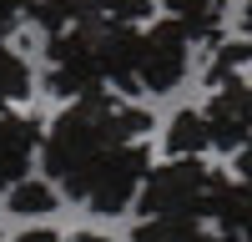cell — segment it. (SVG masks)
<instances>
[{
    "instance_id": "ba28073f",
    "label": "cell",
    "mask_w": 252,
    "mask_h": 242,
    "mask_svg": "<svg viewBox=\"0 0 252 242\" xmlns=\"http://www.w3.org/2000/svg\"><path fill=\"white\" fill-rule=\"evenodd\" d=\"M161 5L192 30V40H207V46L222 40V0H161Z\"/></svg>"
},
{
    "instance_id": "5bb4252c",
    "label": "cell",
    "mask_w": 252,
    "mask_h": 242,
    "mask_svg": "<svg viewBox=\"0 0 252 242\" xmlns=\"http://www.w3.org/2000/svg\"><path fill=\"white\" fill-rule=\"evenodd\" d=\"M157 0H91V15L101 20H121V26H141L146 15H152Z\"/></svg>"
},
{
    "instance_id": "9a60e30c",
    "label": "cell",
    "mask_w": 252,
    "mask_h": 242,
    "mask_svg": "<svg viewBox=\"0 0 252 242\" xmlns=\"http://www.w3.org/2000/svg\"><path fill=\"white\" fill-rule=\"evenodd\" d=\"M20 20V0H0V40L10 35V26Z\"/></svg>"
},
{
    "instance_id": "30bf717a",
    "label": "cell",
    "mask_w": 252,
    "mask_h": 242,
    "mask_svg": "<svg viewBox=\"0 0 252 242\" xmlns=\"http://www.w3.org/2000/svg\"><path fill=\"white\" fill-rule=\"evenodd\" d=\"M131 242H207V227L197 217H146L136 222Z\"/></svg>"
},
{
    "instance_id": "2e32d148",
    "label": "cell",
    "mask_w": 252,
    "mask_h": 242,
    "mask_svg": "<svg viewBox=\"0 0 252 242\" xmlns=\"http://www.w3.org/2000/svg\"><path fill=\"white\" fill-rule=\"evenodd\" d=\"M15 242H71V237H61V232H51V227H31V232H20Z\"/></svg>"
},
{
    "instance_id": "6da1fadb",
    "label": "cell",
    "mask_w": 252,
    "mask_h": 242,
    "mask_svg": "<svg viewBox=\"0 0 252 242\" xmlns=\"http://www.w3.org/2000/svg\"><path fill=\"white\" fill-rule=\"evenodd\" d=\"M146 131H152V111L101 86L61 106V116L40 136V161H46L51 182H61V192H71L96 156H106L111 147H126V141H141Z\"/></svg>"
},
{
    "instance_id": "52a82bcc",
    "label": "cell",
    "mask_w": 252,
    "mask_h": 242,
    "mask_svg": "<svg viewBox=\"0 0 252 242\" xmlns=\"http://www.w3.org/2000/svg\"><path fill=\"white\" fill-rule=\"evenodd\" d=\"M40 121L15 111V106H0V192H10L20 177H26L31 156L40 151Z\"/></svg>"
},
{
    "instance_id": "277c9868",
    "label": "cell",
    "mask_w": 252,
    "mask_h": 242,
    "mask_svg": "<svg viewBox=\"0 0 252 242\" xmlns=\"http://www.w3.org/2000/svg\"><path fill=\"white\" fill-rule=\"evenodd\" d=\"M146 172H152V151H146V136H141V141H126V147H111L106 156H96L66 197L86 202L91 212L116 217V212H126V202H136Z\"/></svg>"
},
{
    "instance_id": "d6986e66",
    "label": "cell",
    "mask_w": 252,
    "mask_h": 242,
    "mask_svg": "<svg viewBox=\"0 0 252 242\" xmlns=\"http://www.w3.org/2000/svg\"><path fill=\"white\" fill-rule=\"evenodd\" d=\"M31 5H35V0H20V10H31Z\"/></svg>"
},
{
    "instance_id": "8992f818",
    "label": "cell",
    "mask_w": 252,
    "mask_h": 242,
    "mask_svg": "<svg viewBox=\"0 0 252 242\" xmlns=\"http://www.w3.org/2000/svg\"><path fill=\"white\" fill-rule=\"evenodd\" d=\"M207 131L217 151H242L252 141V81H227L207 101Z\"/></svg>"
},
{
    "instance_id": "5b68a950",
    "label": "cell",
    "mask_w": 252,
    "mask_h": 242,
    "mask_svg": "<svg viewBox=\"0 0 252 242\" xmlns=\"http://www.w3.org/2000/svg\"><path fill=\"white\" fill-rule=\"evenodd\" d=\"M187 60H192V30L182 26L177 15H161L141 30V56H136V81L146 91H172L187 76Z\"/></svg>"
},
{
    "instance_id": "7a4b0ae2",
    "label": "cell",
    "mask_w": 252,
    "mask_h": 242,
    "mask_svg": "<svg viewBox=\"0 0 252 242\" xmlns=\"http://www.w3.org/2000/svg\"><path fill=\"white\" fill-rule=\"evenodd\" d=\"M136 56H141V30L136 26L86 15L81 26H71V30L46 40V60H51L46 86L61 101H76V96H91V91L106 86V81H116V86L131 96V91H141Z\"/></svg>"
},
{
    "instance_id": "8fae6325",
    "label": "cell",
    "mask_w": 252,
    "mask_h": 242,
    "mask_svg": "<svg viewBox=\"0 0 252 242\" xmlns=\"http://www.w3.org/2000/svg\"><path fill=\"white\" fill-rule=\"evenodd\" d=\"M242 66H252V40H217L212 60H207V86H227V81H237Z\"/></svg>"
},
{
    "instance_id": "ac0fdd59",
    "label": "cell",
    "mask_w": 252,
    "mask_h": 242,
    "mask_svg": "<svg viewBox=\"0 0 252 242\" xmlns=\"http://www.w3.org/2000/svg\"><path fill=\"white\" fill-rule=\"evenodd\" d=\"M71 242H111V237H101V232H76Z\"/></svg>"
},
{
    "instance_id": "e0dca14e",
    "label": "cell",
    "mask_w": 252,
    "mask_h": 242,
    "mask_svg": "<svg viewBox=\"0 0 252 242\" xmlns=\"http://www.w3.org/2000/svg\"><path fill=\"white\" fill-rule=\"evenodd\" d=\"M242 30L252 35V0H242Z\"/></svg>"
},
{
    "instance_id": "9c48e42d",
    "label": "cell",
    "mask_w": 252,
    "mask_h": 242,
    "mask_svg": "<svg viewBox=\"0 0 252 242\" xmlns=\"http://www.w3.org/2000/svg\"><path fill=\"white\" fill-rule=\"evenodd\" d=\"M212 151V131H207V111H177L166 126V156H202Z\"/></svg>"
},
{
    "instance_id": "3957f363",
    "label": "cell",
    "mask_w": 252,
    "mask_h": 242,
    "mask_svg": "<svg viewBox=\"0 0 252 242\" xmlns=\"http://www.w3.org/2000/svg\"><path fill=\"white\" fill-rule=\"evenodd\" d=\"M212 187H217V167H207L197 156H172L146 172L136 197L146 217H197L202 222L207 207H212Z\"/></svg>"
},
{
    "instance_id": "7c38bea8",
    "label": "cell",
    "mask_w": 252,
    "mask_h": 242,
    "mask_svg": "<svg viewBox=\"0 0 252 242\" xmlns=\"http://www.w3.org/2000/svg\"><path fill=\"white\" fill-rule=\"evenodd\" d=\"M56 202H61L56 187H51V182H35V177H20L15 187L5 192V207H10L15 217H46Z\"/></svg>"
},
{
    "instance_id": "4fadbf2b",
    "label": "cell",
    "mask_w": 252,
    "mask_h": 242,
    "mask_svg": "<svg viewBox=\"0 0 252 242\" xmlns=\"http://www.w3.org/2000/svg\"><path fill=\"white\" fill-rule=\"evenodd\" d=\"M31 96V66L15 46L0 40V106H15V101Z\"/></svg>"
}]
</instances>
